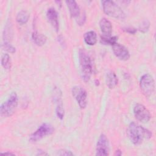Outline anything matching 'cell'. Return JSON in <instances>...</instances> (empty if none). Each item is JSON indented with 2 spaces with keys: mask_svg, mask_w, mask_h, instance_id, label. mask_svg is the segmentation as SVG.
Wrapping results in <instances>:
<instances>
[{
  "mask_svg": "<svg viewBox=\"0 0 156 156\" xmlns=\"http://www.w3.org/2000/svg\"><path fill=\"white\" fill-rule=\"evenodd\" d=\"M1 65L5 69H9L11 67L10 57L8 54H4L1 57Z\"/></svg>",
  "mask_w": 156,
  "mask_h": 156,
  "instance_id": "20",
  "label": "cell"
},
{
  "mask_svg": "<svg viewBox=\"0 0 156 156\" xmlns=\"http://www.w3.org/2000/svg\"><path fill=\"white\" fill-rule=\"evenodd\" d=\"M1 155H15L14 153H12V152H1Z\"/></svg>",
  "mask_w": 156,
  "mask_h": 156,
  "instance_id": "25",
  "label": "cell"
},
{
  "mask_svg": "<svg viewBox=\"0 0 156 156\" xmlns=\"http://www.w3.org/2000/svg\"><path fill=\"white\" fill-rule=\"evenodd\" d=\"M2 48L4 50H5L6 51L10 52V53H14L15 52V48L14 46H13L9 41H4L3 44H2Z\"/></svg>",
  "mask_w": 156,
  "mask_h": 156,
  "instance_id": "22",
  "label": "cell"
},
{
  "mask_svg": "<svg viewBox=\"0 0 156 156\" xmlns=\"http://www.w3.org/2000/svg\"><path fill=\"white\" fill-rule=\"evenodd\" d=\"M46 17L52 27L56 32H58L59 30V21L57 12L54 8L51 7L48 9L46 12Z\"/></svg>",
  "mask_w": 156,
  "mask_h": 156,
  "instance_id": "12",
  "label": "cell"
},
{
  "mask_svg": "<svg viewBox=\"0 0 156 156\" xmlns=\"http://www.w3.org/2000/svg\"><path fill=\"white\" fill-rule=\"evenodd\" d=\"M66 4L69 9L70 15L73 18H77L80 16V10L75 1H66Z\"/></svg>",
  "mask_w": 156,
  "mask_h": 156,
  "instance_id": "14",
  "label": "cell"
},
{
  "mask_svg": "<svg viewBox=\"0 0 156 156\" xmlns=\"http://www.w3.org/2000/svg\"><path fill=\"white\" fill-rule=\"evenodd\" d=\"M118 37L116 36H101V43L104 44H108L113 46L116 43H117Z\"/></svg>",
  "mask_w": 156,
  "mask_h": 156,
  "instance_id": "19",
  "label": "cell"
},
{
  "mask_svg": "<svg viewBox=\"0 0 156 156\" xmlns=\"http://www.w3.org/2000/svg\"><path fill=\"white\" fill-rule=\"evenodd\" d=\"M53 99L56 104L55 113L57 117L62 119L64 117L65 111L63 106V102L62 100V91L58 88L55 87L53 92Z\"/></svg>",
  "mask_w": 156,
  "mask_h": 156,
  "instance_id": "10",
  "label": "cell"
},
{
  "mask_svg": "<svg viewBox=\"0 0 156 156\" xmlns=\"http://www.w3.org/2000/svg\"><path fill=\"white\" fill-rule=\"evenodd\" d=\"M106 85L107 86L110 88H114L118 84V77L113 71H108L107 74H106Z\"/></svg>",
  "mask_w": 156,
  "mask_h": 156,
  "instance_id": "15",
  "label": "cell"
},
{
  "mask_svg": "<svg viewBox=\"0 0 156 156\" xmlns=\"http://www.w3.org/2000/svg\"><path fill=\"white\" fill-rule=\"evenodd\" d=\"M110 147L108 138L104 134H101L98 140L96 148V155L107 156L109 154Z\"/></svg>",
  "mask_w": 156,
  "mask_h": 156,
  "instance_id": "9",
  "label": "cell"
},
{
  "mask_svg": "<svg viewBox=\"0 0 156 156\" xmlns=\"http://www.w3.org/2000/svg\"><path fill=\"white\" fill-rule=\"evenodd\" d=\"M149 27H150V23L148 20H144L141 24L139 26V30L143 33H145L149 29Z\"/></svg>",
  "mask_w": 156,
  "mask_h": 156,
  "instance_id": "21",
  "label": "cell"
},
{
  "mask_svg": "<svg viewBox=\"0 0 156 156\" xmlns=\"http://www.w3.org/2000/svg\"><path fill=\"white\" fill-rule=\"evenodd\" d=\"M140 87L143 94L149 97L152 94L155 90V81L150 74H145L141 77Z\"/></svg>",
  "mask_w": 156,
  "mask_h": 156,
  "instance_id": "5",
  "label": "cell"
},
{
  "mask_svg": "<svg viewBox=\"0 0 156 156\" xmlns=\"http://www.w3.org/2000/svg\"><path fill=\"white\" fill-rule=\"evenodd\" d=\"M54 132V129L51 124L47 122L43 123L34 133L30 135L29 141L30 142H36L46 136L52 134Z\"/></svg>",
  "mask_w": 156,
  "mask_h": 156,
  "instance_id": "6",
  "label": "cell"
},
{
  "mask_svg": "<svg viewBox=\"0 0 156 156\" xmlns=\"http://www.w3.org/2000/svg\"><path fill=\"white\" fill-rule=\"evenodd\" d=\"M57 154L59 155H74V154L71 151H68L65 149L60 150L59 151H58Z\"/></svg>",
  "mask_w": 156,
  "mask_h": 156,
  "instance_id": "23",
  "label": "cell"
},
{
  "mask_svg": "<svg viewBox=\"0 0 156 156\" xmlns=\"http://www.w3.org/2000/svg\"><path fill=\"white\" fill-rule=\"evenodd\" d=\"M18 98L15 92H12L8 99L4 102L0 107V114L2 117L12 116L15 112L18 106Z\"/></svg>",
  "mask_w": 156,
  "mask_h": 156,
  "instance_id": "3",
  "label": "cell"
},
{
  "mask_svg": "<svg viewBox=\"0 0 156 156\" xmlns=\"http://www.w3.org/2000/svg\"><path fill=\"white\" fill-rule=\"evenodd\" d=\"M99 27L103 35L110 36L112 32V25L111 22L105 18L101 19L99 21Z\"/></svg>",
  "mask_w": 156,
  "mask_h": 156,
  "instance_id": "13",
  "label": "cell"
},
{
  "mask_svg": "<svg viewBox=\"0 0 156 156\" xmlns=\"http://www.w3.org/2000/svg\"><path fill=\"white\" fill-rule=\"evenodd\" d=\"M128 137L132 143L139 145L144 140H149L152 137V132L135 122H132L127 130Z\"/></svg>",
  "mask_w": 156,
  "mask_h": 156,
  "instance_id": "1",
  "label": "cell"
},
{
  "mask_svg": "<svg viewBox=\"0 0 156 156\" xmlns=\"http://www.w3.org/2000/svg\"><path fill=\"white\" fill-rule=\"evenodd\" d=\"M29 18V13L26 10H21L16 15V21L20 24H26Z\"/></svg>",
  "mask_w": 156,
  "mask_h": 156,
  "instance_id": "18",
  "label": "cell"
},
{
  "mask_svg": "<svg viewBox=\"0 0 156 156\" xmlns=\"http://www.w3.org/2000/svg\"><path fill=\"white\" fill-rule=\"evenodd\" d=\"M112 51L115 55L121 60H127L130 58V53L128 49L123 45L116 43L112 46Z\"/></svg>",
  "mask_w": 156,
  "mask_h": 156,
  "instance_id": "11",
  "label": "cell"
},
{
  "mask_svg": "<svg viewBox=\"0 0 156 156\" xmlns=\"http://www.w3.org/2000/svg\"><path fill=\"white\" fill-rule=\"evenodd\" d=\"M102 5L104 12L113 18L122 20L126 17L124 12L121 8L112 1H102Z\"/></svg>",
  "mask_w": 156,
  "mask_h": 156,
  "instance_id": "4",
  "label": "cell"
},
{
  "mask_svg": "<svg viewBox=\"0 0 156 156\" xmlns=\"http://www.w3.org/2000/svg\"><path fill=\"white\" fill-rule=\"evenodd\" d=\"M121 154H122V152H121V151L120 150H117V151H116L115 154V155H121Z\"/></svg>",
  "mask_w": 156,
  "mask_h": 156,
  "instance_id": "26",
  "label": "cell"
},
{
  "mask_svg": "<svg viewBox=\"0 0 156 156\" xmlns=\"http://www.w3.org/2000/svg\"><path fill=\"white\" fill-rule=\"evenodd\" d=\"M32 39L34 43L38 46L44 45L47 40V38L44 34L38 33L37 31L33 32L32 34Z\"/></svg>",
  "mask_w": 156,
  "mask_h": 156,
  "instance_id": "17",
  "label": "cell"
},
{
  "mask_svg": "<svg viewBox=\"0 0 156 156\" xmlns=\"http://www.w3.org/2000/svg\"><path fill=\"white\" fill-rule=\"evenodd\" d=\"M72 94L81 108H85L87 104V93L86 90L80 87L74 86L72 88Z\"/></svg>",
  "mask_w": 156,
  "mask_h": 156,
  "instance_id": "7",
  "label": "cell"
},
{
  "mask_svg": "<svg viewBox=\"0 0 156 156\" xmlns=\"http://www.w3.org/2000/svg\"><path fill=\"white\" fill-rule=\"evenodd\" d=\"M133 113L135 118L141 122H147L151 118L149 111L141 104H136L134 106Z\"/></svg>",
  "mask_w": 156,
  "mask_h": 156,
  "instance_id": "8",
  "label": "cell"
},
{
  "mask_svg": "<svg viewBox=\"0 0 156 156\" xmlns=\"http://www.w3.org/2000/svg\"><path fill=\"white\" fill-rule=\"evenodd\" d=\"M83 40L85 43L90 46L94 45L97 42V35L93 30H90L85 33Z\"/></svg>",
  "mask_w": 156,
  "mask_h": 156,
  "instance_id": "16",
  "label": "cell"
},
{
  "mask_svg": "<svg viewBox=\"0 0 156 156\" xmlns=\"http://www.w3.org/2000/svg\"><path fill=\"white\" fill-rule=\"evenodd\" d=\"M122 30L124 31H125L126 32H127L129 34H134L136 33V29L134 27H123L122 28Z\"/></svg>",
  "mask_w": 156,
  "mask_h": 156,
  "instance_id": "24",
  "label": "cell"
},
{
  "mask_svg": "<svg viewBox=\"0 0 156 156\" xmlns=\"http://www.w3.org/2000/svg\"><path fill=\"white\" fill-rule=\"evenodd\" d=\"M79 62L82 79L85 82H87L92 74L93 66L90 57L84 49L79 51Z\"/></svg>",
  "mask_w": 156,
  "mask_h": 156,
  "instance_id": "2",
  "label": "cell"
}]
</instances>
